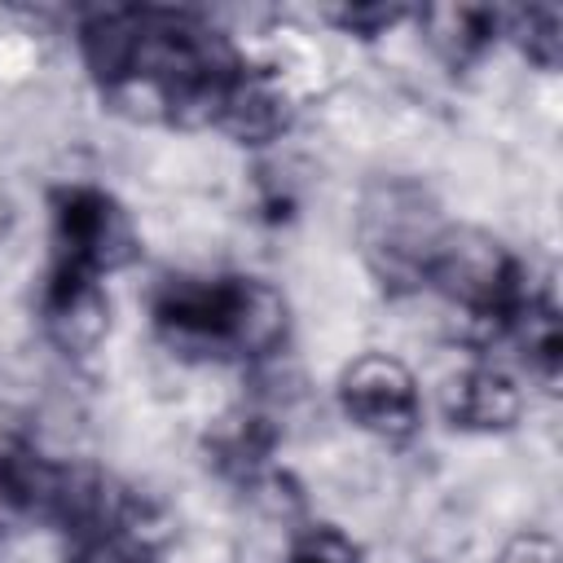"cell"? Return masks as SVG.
Wrapping results in <instances>:
<instances>
[{"label": "cell", "mask_w": 563, "mask_h": 563, "mask_svg": "<svg viewBox=\"0 0 563 563\" xmlns=\"http://www.w3.org/2000/svg\"><path fill=\"white\" fill-rule=\"evenodd\" d=\"M40 325L44 334L62 347V352H92L106 334H110V295H106V277H92L84 268L70 264H53L40 282V299H35Z\"/></svg>", "instance_id": "obj_7"}, {"label": "cell", "mask_w": 563, "mask_h": 563, "mask_svg": "<svg viewBox=\"0 0 563 563\" xmlns=\"http://www.w3.org/2000/svg\"><path fill=\"white\" fill-rule=\"evenodd\" d=\"M48 229L53 264H70L92 277H110L141 255V238L128 207L101 185H57L48 198Z\"/></svg>", "instance_id": "obj_5"}, {"label": "cell", "mask_w": 563, "mask_h": 563, "mask_svg": "<svg viewBox=\"0 0 563 563\" xmlns=\"http://www.w3.org/2000/svg\"><path fill=\"white\" fill-rule=\"evenodd\" d=\"M9 224H13V211H9V202H4V198H0V238H4V233H9Z\"/></svg>", "instance_id": "obj_17"}, {"label": "cell", "mask_w": 563, "mask_h": 563, "mask_svg": "<svg viewBox=\"0 0 563 563\" xmlns=\"http://www.w3.org/2000/svg\"><path fill=\"white\" fill-rule=\"evenodd\" d=\"M339 405L365 435L387 440V444H405L422 427L418 378L409 374L405 361H396L387 352H365L343 365Z\"/></svg>", "instance_id": "obj_6"}, {"label": "cell", "mask_w": 563, "mask_h": 563, "mask_svg": "<svg viewBox=\"0 0 563 563\" xmlns=\"http://www.w3.org/2000/svg\"><path fill=\"white\" fill-rule=\"evenodd\" d=\"M79 48L114 110L180 128L216 123L242 62L220 31L172 9H97L79 26Z\"/></svg>", "instance_id": "obj_1"}, {"label": "cell", "mask_w": 563, "mask_h": 563, "mask_svg": "<svg viewBox=\"0 0 563 563\" xmlns=\"http://www.w3.org/2000/svg\"><path fill=\"white\" fill-rule=\"evenodd\" d=\"M427 286L475 330L484 334H501L506 317L523 303V295L532 290L528 268L519 264V255L484 233V229H444L431 268H427Z\"/></svg>", "instance_id": "obj_4"}, {"label": "cell", "mask_w": 563, "mask_h": 563, "mask_svg": "<svg viewBox=\"0 0 563 563\" xmlns=\"http://www.w3.org/2000/svg\"><path fill=\"white\" fill-rule=\"evenodd\" d=\"M497 339H510L519 361H523V369H528V378H537L541 387L554 391L559 369H563V325H559V303H554L550 290L532 286L523 295V303L506 317Z\"/></svg>", "instance_id": "obj_11"}, {"label": "cell", "mask_w": 563, "mask_h": 563, "mask_svg": "<svg viewBox=\"0 0 563 563\" xmlns=\"http://www.w3.org/2000/svg\"><path fill=\"white\" fill-rule=\"evenodd\" d=\"M66 563H154V559H150V537L141 528H114V532L75 537V554Z\"/></svg>", "instance_id": "obj_13"}, {"label": "cell", "mask_w": 563, "mask_h": 563, "mask_svg": "<svg viewBox=\"0 0 563 563\" xmlns=\"http://www.w3.org/2000/svg\"><path fill=\"white\" fill-rule=\"evenodd\" d=\"M154 330L180 356L260 361L290 330L286 295L251 273H176L150 299Z\"/></svg>", "instance_id": "obj_2"}, {"label": "cell", "mask_w": 563, "mask_h": 563, "mask_svg": "<svg viewBox=\"0 0 563 563\" xmlns=\"http://www.w3.org/2000/svg\"><path fill=\"white\" fill-rule=\"evenodd\" d=\"M444 413L453 427L475 431V435H497L510 431L523 413V391L515 383V374H506L501 365H471L462 369L449 391H444Z\"/></svg>", "instance_id": "obj_9"}, {"label": "cell", "mask_w": 563, "mask_h": 563, "mask_svg": "<svg viewBox=\"0 0 563 563\" xmlns=\"http://www.w3.org/2000/svg\"><path fill=\"white\" fill-rule=\"evenodd\" d=\"M506 40L519 44L528 62L541 70H554L563 62V9L559 4H528V9H501Z\"/></svg>", "instance_id": "obj_12"}, {"label": "cell", "mask_w": 563, "mask_h": 563, "mask_svg": "<svg viewBox=\"0 0 563 563\" xmlns=\"http://www.w3.org/2000/svg\"><path fill=\"white\" fill-rule=\"evenodd\" d=\"M400 18H409L400 4H347V9H334V22H339L343 31H352V35H365V40L383 35V31L396 26Z\"/></svg>", "instance_id": "obj_15"}, {"label": "cell", "mask_w": 563, "mask_h": 563, "mask_svg": "<svg viewBox=\"0 0 563 563\" xmlns=\"http://www.w3.org/2000/svg\"><path fill=\"white\" fill-rule=\"evenodd\" d=\"M286 563H361V550H356V541L343 537L339 528L317 523V528H303V532L290 541Z\"/></svg>", "instance_id": "obj_14"}, {"label": "cell", "mask_w": 563, "mask_h": 563, "mask_svg": "<svg viewBox=\"0 0 563 563\" xmlns=\"http://www.w3.org/2000/svg\"><path fill=\"white\" fill-rule=\"evenodd\" d=\"M418 26L449 66H475L506 40L501 9L493 4H431L418 13Z\"/></svg>", "instance_id": "obj_10"}, {"label": "cell", "mask_w": 563, "mask_h": 563, "mask_svg": "<svg viewBox=\"0 0 563 563\" xmlns=\"http://www.w3.org/2000/svg\"><path fill=\"white\" fill-rule=\"evenodd\" d=\"M444 229L449 224L440 220L435 198L418 180L387 176V180H374L361 198V216H356L361 255L387 290L427 286V268Z\"/></svg>", "instance_id": "obj_3"}, {"label": "cell", "mask_w": 563, "mask_h": 563, "mask_svg": "<svg viewBox=\"0 0 563 563\" xmlns=\"http://www.w3.org/2000/svg\"><path fill=\"white\" fill-rule=\"evenodd\" d=\"M497 563H559V545L545 532H523L497 554Z\"/></svg>", "instance_id": "obj_16"}, {"label": "cell", "mask_w": 563, "mask_h": 563, "mask_svg": "<svg viewBox=\"0 0 563 563\" xmlns=\"http://www.w3.org/2000/svg\"><path fill=\"white\" fill-rule=\"evenodd\" d=\"M290 119H295V97H290L286 75L277 66L238 62L233 79L224 84L216 128H224L242 145H264L273 136H282L290 128Z\"/></svg>", "instance_id": "obj_8"}]
</instances>
